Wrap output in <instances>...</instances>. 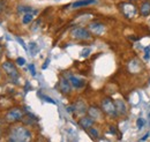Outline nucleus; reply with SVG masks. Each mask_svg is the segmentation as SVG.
<instances>
[{"label":"nucleus","instance_id":"nucleus-1","mask_svg":"<svg viewBox=\"0 0 150 142\" xmlns=\"http://www.w3.org/2000/svg\"><path fill=\"white\" fill-rule=\"evenodd\" d=\"M8 136H9L8 140L12 142H27L31 140L30 131L25 126H22V125L13 126Z\"/></svg>","mask_w":150,"mask_h":142},{"label":"nucleus","instance_id":"nucleus-2","mask_svg":"<svg viewBox=\"0 0 150 142\" xmlns=\"http://www.w3.org/2000/svg\"><path fill=\"white\" fill-rule=\"evenodd\" d=\"M23 119V111L20 107H13L5 114V121L8 124H15Z\"/></svg>","mask_w":150,"mask_h":142},{"label":"nucleus","instance_id":"nucleus-3","mask_svg":"<svg viewBox=\"0 0 150 142\" xmlns=\"http://www.w3.org/2000/svg\"><path fill=\"white\" fill-rule=\"evenodd\" d=\"M102 111H103V113H105V114H108V116H110V117H117L118 116V113H117V109H115V104H114V102H113L111 98H109V97H106V98H104L103 101H102Z\"/></svg>","mask_w":150,"mask_h":142},{"label":"nucleus","instance_id":"nucleus-4","mask_svg":"<svg viewBox=\"0 0 150 142\" xmlns=\"http://www.w3.org/2000/svg\"><path fill=\"white\" fill-rule=\"evenodd\" d=\"M71 36L77 40H89L91 38V33L86 28L75 27L71 30Z\"/></svg>","mask_w":150,"mask_h":142},{"label":"nucleus","instance_id":"nucleus-5","mask_svg":"<svg viewBox=\"0 0 150 142\" xmlns=\"http://www.w3.org/2000/svg\"><path fill=\"white\" fill-rule=\"evenodd\" d=\"M120 11H121V13L126 16L127 18H134L136 14H137V8L133 5V2H122V4H120Z\"/></svg>","mask_w":150,"mask_h":142},{"label":"nucleus","instance_id":"nucleus-6","mask_svg":"<svg viewBox=\"0 0 150 142\" xmlns=\"http://www.w3.org/2000/svg\"><path fill=\"white\" fill-rule=\"evenodd\" d=\"M2 70L5 72V74L7 76H9L12 80H16L19 77V71H18L16 66L14 65V62H12V61H5L2 64Z\"/></svg>","mask_w":150,"mask_h":142},{"label":"nucleus","instance_id":"nucleus-7","mask_svg":"<svg viewBox=\"0 0 150 142\" xmlns=\"http://www.w3.org/2000/svg\"><path fill=\"white\" fill-rule=\"evenodd\" d=\"M88 29H89V31H90L93 35H96V36L103 35L104 31H105L104 24H103V23H99V22H91V23H89Z\"/></svg>","mask_w":150,"mask_h":142},{"label":"nucleus","instance_id":"nucleus-8","mask_svg":"<svg viewBox=\"0 0 150 142\" xmlns=\"http://www.w3.org/2000/svg\"><path fill=\"white\" fill-rule=\"evenodd\" d=\"M59 89H60V91H61L62 94H65V95L69 94V92L72 91V84H71L69 80H67V79H65V77H61L60 81H59Z\"/></svg>","mask_w":150,"mask_h":142},{"label":"nucleus","instance_id":"nucleus-9","mask_svg":"<svg viewBox=\"0 0 150 142\" xmlns=\"http://www.w3.org/2000/svg\"><path fill=\"white\" fill-rule=\"evenodd\" d=\"M88 114L94 119V120H100L103 119V111L102 109H98L96 107H90L88 109Z\"/></svg>","mask_w":150,"mask_h":142},{"label":"nucleus","instance_id":"nucleus-10","mask_svg":"<svg viewBox=\"0 0 150 142\" xmlns=\"http://www.w3.org/2000/svg\"><path fill=\"white\" fill-rule=\"evenodd\" d=\"M95 124V120L90 116H84L79 120V125L83 128V129H89L93 125Z\"/></svg>","mask_w":150,"mask_h":142},{"label":"nucleus","instance_id":"nucleus-11","mask_svg":"<svg viewBox=\"0 0 150 142\" xmlns=\"http://www.w3.org/2000/svg\"><path fill=\"white\" fill-rule=\"evenodd\" d=\"M115 109H117V113L120 116H125L127 113V107L125 104V102H122L121 99H115L114 101Z\"/></svg>","mask_w":150,"mask_h":142},{"label":"nucleus","instance_id":"nucleus-12","mask_svg":"<svg viewBox=\"0 0 150 142\" xmlns=\"http://www.w3.org/2000/svg\"><path fill=\"white\" fill-rule=\"evenodd\" d=\"M139 12H140V15L143 16V18L149 16L150 15V2L149 1H143V2L140 5Z\"/></svg>","mask_w":150,"mask_h":142},{"label":"nucleus","instance_id":"nucleus-13","mask_svg":"<svg viewBox=\"0 0 150 142\" xmlns=\"http://www.w3.org/2000/svg\"><path fill=\"white\" fill-rule=\"evenodd\" d=\"M69 82H71V84L76 89L82 88V87L84 86V82H83L82 80H80L79 77L74 76V75H69Z\"/></svg>","mask_w":150,"mask_h":142},{"label":"nucleus","instance_id":"nucleus-14","mask_svg":"<svg viewBox=\"0 0 150 142\" xmlns=\"http://www.w3.org/2000/svg\"><path fill=\"white\" fill-rule=\"evenodd\" d=\"M93 4H96V0H79L72 5V8H80V7L93 5Z\"/></svg>","mask_w":150,"mask_h":142},{"label":"nucleus","instance_id":"nucleus-15","mask_svg":"<svg viewBox=\"0 0 150 142\" xmlns=\"http://www.w3.org/2000/svg\"><path fill=\"white\" fill-rule=\"evenodd\" d=\"M33 20H34L33 13H25V14L23 15V18H22V23H23V24H28V23H30Z\"/></svg>","mask_w":150,"mask_h":142},{"label":"nucleus","instance_id":"nucleus-16","mask_svg":"<svg viewBox=\"0 0 150 142\" xmlns=\"http://www.w3.org/2000/svg\"><path fill=\"white\" fill-rule=\"evenodd\" d=\"M18 11L20 13H24V14L25 13H36V11H34L33 7H29V6H20Z\"/></svg>","mask_w":150,"mask_h":142},{"label":"nucleus","instance_id":"nucleus-17","mask_svg":"<svg viewBox=\"0 0 150 142\" xmlns=\"http://www.w3.org/2000/svg\"><path fill=\"white\" fill-rule=\"evenodd\" d=\"M74 107H75V111H77L79 113H84V112H87L86 107H84V104H83L82 102H79Z\"/></svg>","mask_w":150,"mask_h":142},{"label":"nucleus","instance_id":"nucleus-18","mask_svg":"<svg viewBox=\"0 0 150 142\" xmlns=\"http://www.w3.org/2000/svg\"><path fill=\"white\" fill-rule=\"evenodd\" d=\"M89 134H90V135H91L94 139H97V138L99 136V133H98V131H97L96 128H94L93 126L89 128Z\"/></svg>","mask_w":150,"mask_h":142},{"label":"nucleus","instance_id":"nucleus-19","mask_svg":"<svg viewBox=\"0 0 150 142\" xmlns=\"http://www.w3.org/2000/svg\"><path fill=\"white\" fill-rule=\"evenodd\" d=\"M15 62H16L19 66H23V65L25 64V59H24V58H22V57H19V58L16 59V61H15Z\"/></svg>","mask_w":150,"mask_h":142},{"label":"nucleus","instance_id":"nucleus-20","mask_svg":"<svg viewBox=\"0 0 150 142\" xmlns=\"http://www.w3.org/2000/svg\"><path fill=\"white\" fill-rule=\"evenodd\" d=\"M136 125H137V127H139V128H142V127H143V125H144L143 119H142V118H139V119L136 120Z\"/></svg>","mask_w":150,"mask_h":142},{"label":"nucleus","instance_id":"nucleus-21","mask_svg":"<svg viewBox=\"0 0 150 142\" xmlns=\"http://www.w3.org/2000/svg\"><path fill=\"white\" fill-rule=\"evenodd\" d=\"M89 53H90V49H86V50H83L82 51V57H87V55H89Z\"/></svg>","mask_w":150,"mask_h":142},{"label":"nucleus","instance_id":"nucleus-22","mask_svg":"<svg viewBox=\"0 0 150 142\" xmlns=\"http://www.w3.org/2000/svg\"><path fill=\"white\" fill-rule=\"evenodd\" d=\"M29 70H30V72H31V74H33V75H34V76H35V75H36V71H35V66H34V65H33V64H31V65H30V66H29Z\"/></svg>","mask_w":150,"mask_h":142},{"label":"nucleus","instance_id":"nucleus-23","mask_svg":"<svg viewBox=\"0 0 150 142\" xmlns=\"http://www.w3.org/2000/svg\"><path fill=\"white\" fill-rule=\"evenodd\" d=\"M44 98H45L46 102H50V103H52V104H56V102H54L52 98H50V97H47V96H44Z\"/></svg>","mask_w":150,"mask_h":142},{"label":"nucleus","instance_id":"nucleus-24","mask_svg":"<svg viewBox=\"0 0 150 142\" xmlns=\"http://www.w3.org/2000/svg\"><path fill=\"white\" fill-rule=\"evenodd\" d=\"M18 40H19L20 43H21V45H22V46H23V48H24V49H27V46H25V44H24V43H23V40H22V39H21V38H19V37H18Z\"/></svg>","mask_w":150,"mask_h":142},{"label":"nucleus","instance_id":"nucleus-25","mask_svg":"<svg viewBox=\"0 0 150 142\" xmlns=\"http://www.w3.org/2000/svg\"><path fill=\"white\" fill-rule=\"evenodd\" d=\"M146 59H147V60L149 59V48L146 49Z\"/></svg>","mask_w":150,"mask_h":142},{"label":"nucleus","instance_id":"nucleus-26","mask_svg":"<svg viewBox=\"0 0 150 142\" xmlns=\"http://www.w3.org/2000/svg\"><path fill=\"white\" fill-rule=\"evenodd\" d=\"M49 61H50V59H46V61H45V64L43 65V70H45V68L47 67V65H49Z\"/></svg>","mask_w":150,"mask_h":142},{"label":"nucleus","instance_id":"nucleus-27","mask_svg":"<svg viewBox=\"0 0 150 142\" xmlns=\"http://www.w3.org/2000/svg\"><path fill=\"white\" fill-rule=\"evenodd\" d=\"M110 132H111L112 134H115V129H114V127H113V126L110 127Z\"/></svg>","mask_w":150,"mask_h":142},{"label":"nucleus","instance_id":"nucleus-28","mask_svg":"<svg viewBox=\"0 0 150 142\" xmlns=\"http://www.w3.org/2000/svg\"><path fill=\"white\" fill-rule=\"evenodd\" d=\"M148 136H149V134H146V135H144V136L141 139V141H144V140H147V139H148Z\"/></svg>","mask_w":150,"mask_h":142},{"label":"nucleus","instance_id":"nucleus-29","mask_svg":"<svg viewBox=\"0 0 150 142\" xmlns=\"http://www.w3.org/2000/svg\"><path fill=\"white\" fill-rule=\"evenodd\" d=\"M2 9H4V4H2V2L0 1V13L2 12Z\"/></svg>","mask_w":150,"mask_h":142},{"label":"nucleus","instance_id":"nucleus-30","mask_svg":"<svg viewBox=\"0 0 150 142\" xmlns=\"http://www.w3.org/2000/svg\"><path fill=\"white\" fill-rule=\"evenodd\" d=\"M2 52H4V46H2V45H0V57H1Z\"/></svg>","mask_w":150,"mask_h":142},{"label":"nucleus","instance_id":"nucleus-31","mask_svg":"<svg viewBox=\"0 0 150 142\" xmlns=\"http://www.w3.org/2000/svg\"><path fill=\"white\" fill-rule=\"evenodd\" d=\"M127 1H129V2H134V1H137V0H127Z\"/></svg>","mask_w":150,"mask_h":142},{"label":"nucleus","instance_id":"nucleus-32","mask_svg":"<svg viewBox=\"0 0 150 142\" xmlns=\"http://www.w3.org/2000/svg\"><path fill=\"white\" fill-rule=\"evenodd\" d=\"M0 77H1V73H0Z\"/></svg>","mask_w":150,"mask_h":142},{"label":"nucleus","instance_id":"nucleus-33","mask_svg":"<svg viewBox=\"0 0 150 142\" xmlns=\"http://www.w3.org/2000/svg\"><path fill=\"white\" fill-rule=\"evenodd\" d=\"M0 134H1V133H0Z\"/></svg>","mask_w":150,"mask_h":142}]
</instances>
